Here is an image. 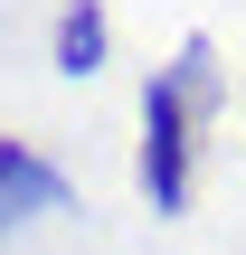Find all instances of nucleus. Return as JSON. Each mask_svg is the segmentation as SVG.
Returning <instances> with one entry per match:
<instances>
[{
    "instance_id": "1",
    "label": "nucleus",
    "mask_w": 246,
    "mask_h": 255,
    "mask_svg": "<svg viewBox=\"0 0 246 255\" xmlns=\"http://www.w3.org/2000/svg\"><path fill=\"white\" fill-rule=\"evenodd\" d=\"M209 104H218V47L180 38V57L142 85V199L161 218L190 208V132H199Z\"/></svg>"
},
{
    "instance_id": "2",
    "label": "nucleus",
    "mask_w": 246,
    "mask_h": 255,
    "mask_svg": "<svg viewBox=\"0 0 246 255\" xmlns=\"http://www.w3.org/2000/svg\"><path fill=\"white\" fill-rule=\"evenodd\" d=\"M47 208H66V170H57V161H38L28 142H0V227L47 218Z\"/></svg>"
},
{
    "instance_id": "3",
    "label": "nucleus",
    "mask_w": 246,
    "mask_h": 255,
    "mask_svg": "<svg viewBox=\"0 0 246 255\" xmlns=\"http://www.w3.org/2000/svg\"><path fill=\"white\" fill-rule=\"evenodd\" d=\"M104 66V0H66L57 9V76H95Z\"/></svg>"
}]
</instances>
